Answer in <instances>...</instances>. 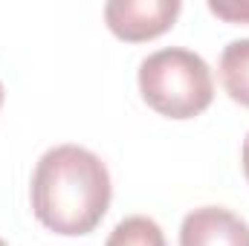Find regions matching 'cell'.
Here are the masks:
<instances>
[{
    "label": "cell",
    "mask_w": 249,
    "mask_h": 246,
    "mask_svg": "<svg viewBox=\"0 0 249 246\" xmlns=\"http://www.w3.org/2000/svg\"><path fill=\"white\" fill-rule=\"evenodd\" d=\"M32 211L55 235H90L110 209L113 185L102 157L81 145L50 148L32 171Z\"/></svg>",
    "instance_id": "cell-1"
},
{
    "label": "cell",
    "mask_w": 249,
    "mask_h": 246,
    "mask_svg": "<svg viewBox=\"0 0 249 246\" xmlns=\"http://www.w3.org/2000/svg\"><path fill=\"white\" fill-rule=\"evenodd\" d=\"M139 93L151 110L168 119H194L214 99L209 64L186 47H165L139 64Z\"/></svg>",
    "instance_id": "cell-2"
},
{
    "label": "cell",
    "mask_w": 249,
    "mask_h": 246,
    "mask_svg": "<svg viewBox=\"0 0 249 246\" xmlns=\"http://www.w3.org/2000/svg\"><path fill=\"white\" fill-rule=\"evenodd\" d=\"M180 9V0H110L105 6V20L116 38L127 44H142L168 32Z\"/></svg>",
    "instance_id": "cell-3"
},
{
    "label": "cell",
    "mask_w": 249,
    "mask_h": 246,
    "mask_svg": "<svg viewBox=\"0 0 249 246\" xmlns=\"http://www.w3.org/2000/svg\"><path fill=\"white\" fill-rule=\"evenodd\" d=\"M180 246H249V223L223 206H200L183 217Z\"/></svg>",
    "instance_id": "cell-4"
},
{
    "label": "cell",
    "mask_w": 249,
    "mask_h": 246,
    "mask_svg": "<svg viewBox=\"0 0 249 246\" xmlns=\"http://www.w3.org/2000/svg\"><path fill=\"white\" fill-rule=\"evenodd\" d=\"M220 81L232 102L249 107V38L232 41L220 53Z\"/></svg>",
    "instance_id": "cell-5"
},
{
    "label": "cell",
    "mask_w": 249,
    "mask_h": 246,
    "mask_svg": "<svg viewBox=\"0 0 249 246\" xmlns=\"http://www.w3.org/2000/svg\"><path fill=\"white\" fill-rule=\"evenodd\" d=\"M105 246H168L165 235L160 229L157 220L145 217V214H133L116 223V229L110 232Z\"/></svg>",
    "instance_id": "cell-6"
},
{
    "label": "cell",
    "mask_w": 249,
    "mask_h": 246,
    "mask_svg": "<svg viewBox=\"0 0 249 246\" xmlns=\"http://www.w3.org/2000/svg\"><path fill=\"white\" fill-rule=\"evenodd\" d=\"M209 12L229 23H249V0H209Z\"/></svg>",
    "instance_id": "cell-7"
},
{
    "label": "cell",
    "mask_w": 249,
    "mask_h": 246,
    "mask_svg": "<svg viewBox=\"0 0 249 246\" xmlns=\"http://www.w3.org/2000/svg\"><path fill=\"white\" fill-rule=\"evenodd\" d=\"M241 165H244V174H247V183H249V133L244 139V151H241Z\"/></svg>",
    "instance_id": "cell-8"
},
{
    "label": "cell",
    "mask_w": 249,
    "mask_h": 246,
    "mask_svg": "<svg viewBox=\"0 0 249 246\" xmlns=\"http://www.w3.org/2000/svg\"><path fill=\"white\" fill-rule=\"evenodd\" d=\"M0 107H3V81H0Z\"/></svg>",
    "instance_id": "cell-9"
},
{
    "label": "cell",
    "mask_w": 249,
    "mask_h": 246,
    "mask_svg": "<svg viewBox=\"0 0 249 246\" xmlns=\"http://www.w3.org/2000/svg\"><path fill=\"white\" fill-rule=\"evenodd\" d=\"M0 246H9V244H6V241H3V238H0Z\"/></svg>",
    "instance_id": "cell-10"
}]
</instances>
